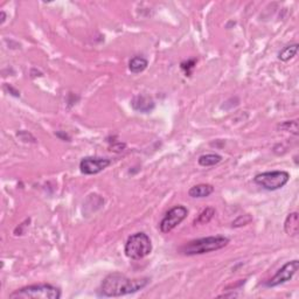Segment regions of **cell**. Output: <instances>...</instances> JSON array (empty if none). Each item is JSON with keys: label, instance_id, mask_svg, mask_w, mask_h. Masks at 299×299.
<instances>
[{"label": "cell", "instance_id": "4fadbf2b", "mask_svg": "<svg viewBox=\"0 0 299 299\" xmlns=\"http://www.w3.org/2000/svg\"><path fill=\"white\" fill-rule=\"evenodd\" d=\"M298 51V43H292L289 46L284 47L283 49L278 53V59L283 61V62H288L291 59H294Z\"/></svg>", "mask_w": 299, "mask_h": 299}, {"label": "cell", "instance_id": "277c9868", "mask_svg": "<svg viewBox=\"0 0 299 299\" xmlns=\"http://www.w3.org/2000/svg\"><path fill=\"white\" fill-rule=\"evenodd\" d=\"M124 253L130 259H141L152 253V242L145 233H136L128 237Z\"/></svg>", "mask_w": 299, "mask_h": 299}, {"label": "cell", "instance_id": "3957f363", "mask_svg": "<svg viewBox=\"0 0 299 299\" xmlns=\"http://www.w3.org/2000/svg\"><path fill=\"white\" fill-rule=\"evenodd\" d=\"M61 290L50 284H34L15 290L9 295L11 299H60Z\"/></svg>", "mask_w": 299, "mask_h": 299}, {"label": "cell", "instance_id": "7c38bea8", "mask_svg": "<svg viewBox=\"0 0 299 299\" xmlns=\"http://www.w3.org/2000/svg\"><path fill=\"white\" fill-rule=\"evenodd\" d=\"M147 66H149L147 60L141 56H134L130 60V62H128V69L133 74H139L144 72V70L147 68Z\"/></svg>", "mask_w": 299, "mask_h": 299}, {"label": "cell", "instance_id": "52a82bcc", "mask_svg": "<svg viewBox=\"0 0 299 299\" xmlns=\"http://www.w3.org/2000/svg\"><path fill=\"white\" fill-rule=\"evenodd\" d=\"M298 269H299V261H297V259L288 262L287 264L283 265L282 268L276 272L274 277L270 278L269 281L265 283V285L268 288H275L283 284V283L291 281L292 277L296 275V272L298 271Z\"/></svg>", "mask_w": 299, "mask_h": 299}, {"label": "cell", "instance_id": "9a60e30c", "mask_svg": "<svg viewBox=\"0 0 299 299\" xmlns=\"http://www.w3.org/2000/svg\"><path fill=\"white\" fill-rule=\"evenodd\" d=\"M214 215H215V210H214V208H212V207L206 208L205 211L201 212L200 215H199L197 220L194 221V223L195 224H206V223H208L212 220V218L214 217Z\"/></svg>", "mask_w": 299, "mask_h": 299}, {"label": "cell", "instance_id": "5b68a950", "mask_svg": "<svg viewBox=\"0 0 299 299\" xmlns=\"http://www.w3.org/2000/svg\"><path fill=\"white\" fill-rule=\"evenodd\" d=\"M290 174L287 171H271L259 173L254 178V181L266 191H277L288 184Z\"/></svg>", "mask_w": 299, "mask_h": 299}, {"label": "cell", "instance_id": "9c48e42d", "mask_svg": "<svg viewBox=\"0 0 299 299\" xmlns=\"http://www.w3.org/2000/svg\"><path fill=\"white\" fill-rule=\"evenodd\" d=\"M131 105H132L133 110L143 112V114H149L154 109V101L150 96L137 95L131 101Z\"/></svg>", "mask_w": 299, "mask_h": 299}, {"label": "cell", "instance_id": "5bb4252c", "mask_svg": "<svg viewBox=\"0 0 299 299\" xmlns=\"http://www.w3.org/2000/svg\"><path fill=\"white\" fill-rule=\"evenodd\" d=\"M222 160V157L220 154L216 153H210V154H204L199 158V165L204 166V167H210V166H214L217 165L218 163Z\"/></svg>", "mask_w": 299, "mask_h": 299}, {"label": "cell", "instance_id": "7a4b0ae2", "mask_svg": "<svg viewBox=\"0 0 299 299\" xmlns=\"http://www.w3.org/2000/svg\"><path fill=\"white\" fill-rule=\"evenodd\" d=\"M229 243V239L224 236H208L202 237V239L191 241V242L184 244L180 248V253L186 256L201 255V254H207L212 252H216L224 248Z\"/></svg>", "mask_w": 299, "mask_h": 299}, {"label": "cell", "instance_id": "e0dca14e", "mask_svg": "<svg viewBox=\"0 0 299 299\" xmlns=\"http://www.w3.org/2000/svg\"><path fill=\"white\" fill-rule=\"evenodd\" d=\"M195 63H197V60H191V61H187V62H182L181 63V68L185 70L186 75L189 76L191 75V70L194 68Z\"/></svg>", "mask_w": 299, "mask_h": 299}, {"label": "cell", "instance_id": "ba28073f", "mask_svg": "<svg viewBox=\"0 0 299 299\" xmlns=\"http://www.w3.org/2000/svg\"><path fill=\"white\" fill-rule=\"evenodd\" d=\"M111 165V160L108 158H98V157H85L80 163V171L85 175L97 174L103 170Z\"/></svg>", "mask_w": 299, "mask_h": 299}, {"label": "cell", "instance_id": "d6986e66", "mask_svg": "<svg viewBox=\"0 0 299 299\" xmlns=\"http://www.w3.org/2000/svg\"><path fill=\"white\" fill-rule=\"evenodd\" d=\"M5 20H6V14H5V12H1V24H4Z\"/></svg>", "mask_w": 299, "mask_h": 299}, {"label": "cell", "instance_id": "8fae6325", "mask_svg": "<svg viewBox=\"0 0 299 299\" xmlns=\"http://www.w3.org/2000/svg\"><path fill=\"white\" fill-rule=\"evenodd\" d=\"M214 192V187L210 184H200L197 186H193V187L188 191V195L192 198H207L210 197L212 193Z\"/></svg>", "mask_w": 299, "mask_h": 299}, {"label": "cell", "instance_id": "6da1fadb", "mask_svg": "<svg viewBox=\"0 0 299 299\" xmlns=\"http://www.w3.org/2000/svg\"><path fill=\"white\" fill-rule=\"evenodd\" d=\"M149 283L150 278L147 277L131 279L120 272H114L103 279L98 294L103 297H121L143 290Z\"/></svg>", "mask_w": 299, "mask_h": 299}, {"label": "cell", "instance_id": "2e32d148", "mask_svg": "<svg viewBox=\"0 0 299 299\" xmlns=\"http://www.w3.org/2000/svg\"><path fill=\"white\" fill-rule=\"evenodd\" d=\"M279 130L287 131V132H290L295 136L298 134V122L297 121H287L284 123L278 125Z\"/></svg>", "mask_w": 299, "mask_h": 299}, {"label": "cell", "instance_id": "8992f818", "mask_svg": "<svg viewBox=\"0 0 299 299\" xmlns=\"http://www.w3.org/2000/svg\"><path fill=\"white\" fill-rule=\"evenodd\" d=\"M188 215V211L187 208L184 207V206H175L167 212L165 216L160 222L159 227H160V231L164 234L170 233L174 229L175 227H178L182 221L187 217Z\"/></svg>", "mask_w": 299, "mask_h": 299}, {"label": "cell", "instance_id": "ac0fdd59", "mask_svg": "<svg viewBox=\"0 0 299 299\" xmlns=\"http://www.w3.org/2000/svg\"><path fill=\"white\" fill-rule=\"evenodd\" d=\"M56 136H57V137H62L63 139H66V138H67V139H70V138H69L68 136H67V134H61V132H57V133H56Z\"/></svg>", "mask_w": 299, "mask_h": 299}, {"label": "cell", "instance_id": "30bf717a", "mask_svg": "<svg viewBox=\"0 0 299 299\" xmlns=\"http://www.w3.org/2000/svg\"><path fill=\"white\" fill-rule=\"evenodd\" d=\"M284 230L289 236H296L299 233V215L297 212L290 213L285 218Z\"/></svg>", "mask_w": 299, "mask_h": 299}]
</instances>
